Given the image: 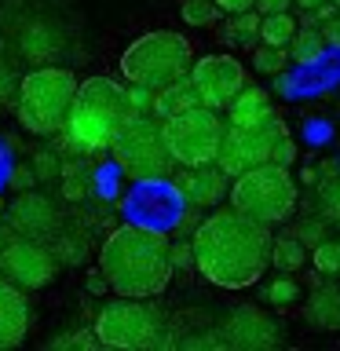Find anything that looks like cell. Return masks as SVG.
I'll return each instance as SVG.
<instances>
[{
  "label": "cell",
  "instance_id": "obj_1",
  "mask_svg": "<svg viewBox=\"0 0 340 351\" xmlns=\"http://www.w3.org/2000/svg\"><path fill=\"white\" fill-rule=\"evenodd\" d=\"M267 223L238 213L234 205L202 219L194 230V267L219 289H249L271 267Z\"/></svg>",
  "mask_w": 340,
  "mask_h": 351
},
{
  "label": "cell",
  "instance_id": "obj_2",
  "mask_svg": "<svg viewBox=\"0 0 340 351\" xmlns=\"http://www.w3.org/2000/svg\"><path fill=\"white\" fill-rule=\"evenodd\" d=\"M99 271L117 296H158L172 282V256L161 230L143 223H121L99 249Z\"/></svg>",
  "mask_w": 340,
  "mask_h": 351
},
{
  "label": "cell",
  "instance_id": "obj_3",
  "mask_svg": "<svg viewBox=\"0 0 340 351\" xmlns=\"http://www.w3.org/2000/svg\"><path fill=\"white\" fill-rule=\"evenodd\" d=\"M132 114H136L132 92H125L110 77H88L77 88L70 117H66V143L73 154H99L114 147V139L121 136Z\"/></svg>",
  "mask_w": 340,
  "mask_h": 351
},
{
  "label": "cell",
  "instance_id": "obj_4",
  "mask_svg": "<svg viewBox=\"0 0 340 351\" xmlns=\"http://www.w3.org/2000/svg\"><path fill=\"white\" fill-rule=\"evenodd\" d=\"M77 77L62 66H40L19 84V121L33 136H55L66 128L70 106L77 99Z\"/></svg>",
  "mask_w": 340,
  "mask_h": 351
},
{
  "label": "cell",
  "instance_id": "obj_5",
  "mask_svg": "<svg viewBox=\"0 0 340 351\" xmlns=\"http://www.w3.org/2000/svg\"><path fill=\"white\" fill-rule=\"evenodd\" d=\"M95 337L103 340V348H117V351H132V348L150 351V348H165L172 340L169 318L150 304V296H117V300H110L95 315Z\"/></svg>",
  "mask_w": 340,
  "mask_h": 351
},
{
  "label": "cell",
  "instance_id": "obj_6",
  "mask_svg": "<svg viewBox=\"0 0 340 351\" xmlns=\"http://www.w3.org/2000/svg\"><path fill=\"white\" fill-rule=\"evenodd\" d=\"M191 66H194L191 40L172 29L143 33L121 55V73L132 84H143V88H165L172 81H183L191 73Z\"/></svg>",
  "mask_w": 340,
  "mask_h": 351
},
{
  "label": "cell",
  "instance_id": "obj_7",
  "mask_svg": "<svg viewBox=\"0 0 340 351\" xmlns=\"http://www.w3.org/2000/svg\"><path fill=\"white\" fill-rule=\"evenodd\" d=\"M230 205L238 213H245L260 223H285L296 208V183L289 176V165L278 161H263L256 169L234 176V186H230Z\"/></svg>",
  "mask_w": 340,
  "mask_h": 351
},
{
  "label": "cell",
  "instance_id": "obj_8",
  "mask_svg": "<svg viewBox=\"0 0 340 351\" xmlns=\"http://www.w3.org/2000/svg\"><path fill=\"white\" fill-rule=\"evenodd\" d=\"M223 132L227 128L219 121V114L205 103L165 117V143H169L172 161L183 165V169L212 165L219 158V147H223Z\"/></svg>",
  "mask_w": 340,
  "mask_h": 351
},
{
  "label": "cell",
  "instance_id": "obj_9",
  "mask_svg": "<svg viewBox=\"0 0 340 351\" xmlns=\"http://www.w3.org/2000/svg\"><path fill=\"white\" fill-rule=\"evenodd\" d=\"M114 158L132 180H150V176H165L172 165L169 143H165V121L154 114H132L128 125L121 128L114 139Z\"/></svg>",
  "mask_w": 340,
  "mask_h": 351
},
{
  "label": "cell",
  "instance_id": "obj_10",
  "mask_svg": "<svg viewBox=\"0 0 340 351\" xmlns=\"http://www.w3.org/2000/svg\"><path fill=\"white\" fill-rule=\"evenodd\" d=\"M121 208H125V216L132 223H143V227H154V230H172L183 219L186 197L180 191V183L150 176V180H136V186L128 191Z\"/></svg>",
  "mask_w": 340,
  "mask_h": 351
},
{
  "label": "cell",
  "instance_id": "obj_11",
  "mask_svg": "<svg viewBox=\"0 0 340 351\" xmlns=\"http://www.w3.org/2000/svg\"><path fill=\"white\" fill-rule=\"evenodd\" d=\"M285 136V125L278 117L263 121V125H227L223 132V147H219V169L227 176H241L256 165L271 161L274 143Z\"/></svg>",
  "mask_w": 340,
  "mask_h": 351
},
{
  "label": "cell",
  "instance_id": "obj_12",
  "mask_svg": "<svg viewBox=\"0 0 340 351\" xmlns=\"http://www.w3.org/2000/svg\"><path fill=\"white\" fill-rule=\"evenodd\" d=\"M191 84L197 88V99L212 110H223L234 103V95L245 88V66L234 55H202L191 66Z\"/></svg>",
  "mask_w": 340,
  "mask_h": 351
},
{
  "label": "cell",
  "instance_id": "obj_13",
  "mask_svg": "<svg viewBox=\"0 0 340 351\" xmlns=\"http://www.w3.org/2000/svg\"><path fill=\"white\" fill-rule=\"evenodd\" d=\"M55 252L44 249L37 238H11L0 249V271L22 289H40L55 278Z\"/></svg>",
  "mask_w": 340,
  "mask_h": 351
},
{
  "label": "cell",
  "instance_id": "obj_14",
  "mask_svg": "<svg viewBox=\"0 0 340 351\" xmlns=\"http://www.w3.org/2000/svg\"><path fill=\"white\" fill-rule=\"evenodd\" d=\"M223 337H227V348H238V351H267V348H278L282 344V329L278 322L260 311L252 304H241L234 307L227 318H223Z\"/></svg>",
  "mask_w": 340,
  "mask_h": 351
},
{
  "label": "cell",
  "instance_id": "obj_15",
  "mask_svg": "<svg viewBox=\"0 0 340 351\" xmlns=\"http://www.w3.org/2000/svg\"><path fill=\"white\" fill-rule=\"evenodd\" d=\"M62 227V213L55 208V202L40 194H19L8 205V230L15 238H37V241H51L59 238Z\"/></svg>",
  "mask_w": 340,
  "mask_h": 351
},
{
  "label": "cell",
  "instance_id": "obj_16",
  "mask_svg": "<svg viewBox=\"0 0 340 351\" xmlns=\"http://www.w3.org/2000/svg\"><path fill=\"white\" fill-rule=\"evenodd\" d=\"M29 333V300L8 274H0V351L19 348Z\"/></svg>",
  "mask_w": 340,
  "mask_h": 351
},
{
  "label": "cell",
  "instance_id": "obj_17",
  "mask_svg": "<svg viewBox=\"0 0 340 351\" xmlns=\"http://www.w3.org/2000/svg\"><path fill=\"white\" fill-rule=\"evenodd\" d=\"M175 183H180L186 205H197V208L223 202V194H227V172L212 169V165H194V169H186Z\"/></svg>",
  "mask_w": 340,
  "mask_h": 351
},
{
  "label": "cell",
  "instance_id": "obj_18",
  "mask_svg": "<svg viewBox=\"0 0 340 351\" xmlns=\"http://www.w3.org/2000/svg\"><path fill=\"white\" fill-rule=\"evenodd\" d=\"M19 48H22V59H29V62L55 59L62 48V29L51 26V22H29L19 37Z\"/></svg>",
  "mask_w": 340,
  "mask_h": 351
},
{
  "label": "cell",
  "instance_id": "obj_19",
  "mask_svg": "<svg viewBox=\"0 0 340 351\" xmlns=\"http://www.w3.org/2000/svg\"><path fill=\"white\" fill-rule=\"evenodd\" d=\"M227 110H230V125H263V121L274 117L271 95L263 92V88H249V84L234 95V103Z\"/></svg>",
  "mask_w": 340,
  "mask_h": 351
},
{
  "label": "cell",
  "instance_id": "obj_20",
  "mask_svg": "<svg viewBox=\"0 0 340 351\" xmlns=\"http://www.w3.org/2000/svg\"><path fill=\"white\" fill-rule=\"evenodd\" d=\"M197 103H202V99H197V88L191 84V73H186L183 81H172V84H165V88H154L150 110H154V114H161V117H172V114L191 110V106H197Z\"/></svg>",
  "mask_w": 340,
  "mask_h": 351
},
{
  "label": "cell",
  "instance_id": "obj_21",
  "mask_svg": "<svg viewBox=\"0 0 340 351\" xmlns=\"http://www.w3.org/2000/svg\"><path fill=\"white\" fill-rule=\"evenodd\" d=\"M307 322L318 329H340V289L337 285H322L307 300Z\"/></svg>",
  "mask_w": 340,
  "mask_h": 351
},
{
  "label": "cell",
  "instance_id": "obj_22",
  "mask_svg": "<svg viewBox=\"0 0 340 351\" xmlns=\"http://www.w3.org/2000/svg\"><path fill=\"white\" fill-rule=\"evenodd\" d=\"M322 51H326V37H322V29H318L315 22L300 26V29H296V37L289 40V55L296 62H318V59H322Z\"/></svg>",
  "mask_w": 340,
  "mask_h": 351
},
{
  "label": "cell",
  "instance_id": "obj_23",
  "mask_svg": "<svg viewBox=\"0 0 340 351\" xmlns=\"http://www.w3.org/2000/svg\"><path fill=\"white\" fill-rule=\"evenodd\" d=\"M271 263L278 267V274H296L307 263V249H304V241L300 238H278L271 245Z\"/></svg>",
  "mask_w": 340,
  "mask_h": 351
},
{
  "label": "cell",
  "instance_id": "obj_24",
  "mask_svg": "<svg viewBox=\"0 0 340 351\" xmlns=\"http://www.w3.org/2000/svg\"><path fill=\"white\" fill-rule=\"evenodd\" d=\"M296 29H300V26L289 19V11H274V15L260 19V40L274 44V48H289V40L296 37Z\"/></svg>",
  "mask_w": 340,
  "mask_h": 351
},
{
  "label": "cell",
  "instance_id": "obj_25",
  "mask_svg": "<svg viewBox=\"0 0 340 351\" xmlns=\"http://www.w3.org/2000/svg\"><path fill=\"white\" fill-rule=\"evenodd\" d=\"M256 37H260V15H252V11H238L223 26V40L230 48H252Z\"/></svg>",
  "mask_w": 340,
  "mask_h": 351
},
{
  "label": "cell",
  "instance_id": "obj_26",
  "mask_svg": "<svg viewBox=\"0 0 340 351\" xmlns=\"http://www.w3.org/2000/svg\"><path fill=\"white\" fill-rule=\"evenodd\" d=\"M180 15H183L186 26H212V22L223 15V11H219L216 0H183Z\"/></svg>",
  "mask_w": 340,
  "mask_h": 351
},
{
  "label": "cell",
  "instance_id": "obj_27",
  "mask_svg": "<svg viewBox=\"0 0 340 351\" xmlns=\"http://www.w3.org/2000/svg\"><path fill=\"white\" fill-rule=\"evenodd\" d=\"M285 48H274V44H263V48L252 51V66H256V73H282L285 70Z\"/></svg>",
  "mask_w": 340,
  "mask_h": 351
},
{
  "label": "cell",
  "instance_id": "obj_28",
  "mask_svg": "<svg viewBox=\"0 0 340 351\" xmlns=\"http://www.w3.org/2000/svg\"><path fill=\"white\" fill-rule=\"evenodd\" d=\"M311 263L322 274H340V241H329V238H322L315 245V256H311Z\"/></svg>",
  "mask_w": 340,
  "mask_h": 351
},
{
  "label": "cell",
  "instance_id": "obj_29",
  "mask_svg": "<svg viewBox=\"0 0 340 351\" xmlns=\"http://www.w3.org/2000/svg\"><path fill=\"white\" fill-rule=\"evenodd\" d=\"M318 208H322L326 219H337L340 223V176H333V180H326L318 186Z\"/></svg>",
  "mask_w": 340,
  "mask_h": 351
},
{
  "label": "cell",
  "instance_id": "obj_30",
  "mask_svg": "<svg viewBox=\"0 0 340 351\" xmlns=\"http://www.w3.org/2000/svg\"><path fill=\"white\" fill-rule=\"evenodd\" d=\"M263 300H271V304H293V300H300V285H296L289 274H278V278H274L267 289H263Z\"/></svg>",
  "mask_w": 340,
  "mask_h": 351
},
{
  "label": "cell",
  "instance_id": "obj_31",
  "mask_svg": "<svg viewBox=\"0 0 340 351\" xmlns=\"http://www.w3.org/2000/svg\"><path fill=\"white\" fill-rule=\"evenodd\" d=\"M62 176H66V180H62V191H66V197H70V202H73V197H84V194H88V169H73V165H66Z\"/></svg>",
  "mask_w": 340,
  "mask_h": 351
},
{
  "label": "cell",
  "instance_id": "obj_32",
  "mask_svg": "<svg viewBox=\"0 0 340 351\" xmlns=\"http://www.w3.org/2000/svg\"><path fill=\"white\" fill-rule=\"evenodd\" d=\"M99 344H103V340L95 337V329H92V333H62V337L51 340V348H84V351H92Z\"/></svg>",
  "mask_w": 340,
  "mask_h": 351
},
{
  "label": "cell",
  "instance_id": "obj_33",
  "mask_svg": "<svg viewBox=\"0 0 340 351\" xmlns=\"http://www.w3.org/2000/svg\"><path fill=\"white\" fill-rule=\"evenodd\" d=\"M62 176V165L55 154H37V180H59Z\"/></svg>",
  "mask_w": 340,
  "mask_h": 351
},
{
  "label": "cell",
  "instance_id": "obj_34",
  "mask_svg": "<svg viewBox=\"0 0 340 351\" xmlns=\"http://www.w3.org/2000/svg\"><path fill=\"white\" fill-rule=\"evenodd\" d=\"M169 256H172V267H191L194 263V241L186 245V241H175L169 245Z\"/></svg>",
  "mask_w": 340,
  "mask_h": 351
},
{
  "label": "cell",
  "instance_id": "obj_35",
  "mask_svg": "<svg viewBox=\"0 0 340 351\" xmlns=\"http://www.w3.org/2000/svg\"><path fill=\"white\" fill-rule=\"evenodd\" d=\"M19 84H22V81H19V77H15V73H11V70H8V66H0V103H8V99H11V95H15V99H19Z\"/></svg>",
  "mask_w": 340,
  "mask_h": 351
},
{
  "label": "cell",
  "instance_id": "obj_36",
  "mask_svg": "<svg viewBox=\"0 0 340 351\" xmlns=\"http://www.w3.org/2000/svg\"><path fill=\"white\" fill-rule=\"evenodd\" d=\"M293 158H296V147H293V139H289V132L274 143V154H271V161H278V165H293Z\"/></svg>",
  "mask_w": 340,
  "mask_h": 351
},
{
  "label": "cell",
  "instance_id": "obj_37",
  "mask_svg": "<svg viewBox=\"0 0 340 351\" xmlns=\"http://www.w3.org/2000/svg\"><path fill=\"white\" fill-rule=\"evenodd\" d=\"M318 29H322V37H326L329 48H340V11H333V15H329Z\"/></svg>",
  "mask_w": 340,
  "mask_h": 351
},
{
  "label": "cell",
  "instance_id": "obj_38",
  "mask_svg": "<svg viewBox=\"0 0 340 351\" xmlns=\"http://www.w3.org/2000/svg\"><path fill=\"white\" fill-rule=\"evenodd\" d=\"M296 238H300V241H315V245H318V241H322V219H304V223L296 227Z\"/></svg>",
  "mask_w": 340,
  "mask_h": 351
},
{
  "label": "cell",
  "instance_id": "obj_39",
  "mask_svg": "<svg viewBox=\"0 0 340 351\" xmlns=\"http://www.w3.org/2000/svg\"><path fill=\"white\" fill-rule=\"evenodd\" d=\"M219 4V11H223V15H238V11H252V4H256V0H216Z\"/></svg>",
  "mask_w": 340,
  "mask_h": 351
},
{
  "label": "cell",
  "instance_id": "obj_40",
  "mask_svg": "<svg viewBox=\"0 0 340 351\" xmlns=\"http://www.w3.org/2000/svg\"><path fill=\"white\" fill-rule=\"evenodd\" d=\"M296 4V0H256V8L263 11V15H274V11H289Z\"/></svg>",
  "mask_w": 340,
  "mask_h": 351
},
{
  "label": "cell",
  "instance_id": "obj_41",
  "mask_svg": "<svg viewBox=\"0 0 340 351\" xmlns=\"http://www.w3.org/2000/svg\"><path fill=\"white\" fill-rule=\"evenodd\" d=\"M15 186H26L29 183V169H15V180H11Z\"/></svg>",
  "mask_w": 340,
  "mask_h": 351
},
{
  "label": "cell",
  "instance_id": "obj_42",
  "mask_svg": "<svg viewBox=\"0 0 340 351\" xmlns=\"http://www.w3.org/2000/svg\"><path fill=\"white\" fill-rule=\"evenodd\" d=\"M304 11H318V8H326V0H296Z\"/></svg>",
  "mask_w": 340,
  "mask_h": 351
},
{
  "label": "cell",
  "instance_id": "obj_43",
  "mask_svg": "<svg viewBox=\"0 0 340 351\" xmlns=\"http://www.w3.org/2000/svg\"><path fill=\"white\" fill-rule=\"evenodd\" d=\"M333 4H337V11H340V0H333Z\"/></svg>",
  "mask_w": 340,
  "mask_h": 351
}]
</instances>
